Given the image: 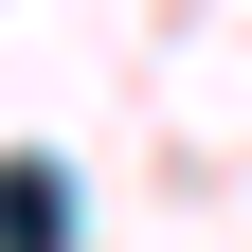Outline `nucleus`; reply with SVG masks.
<instances>
[{"label":"nucleus","mask_w":252,"mask_h":252,"mask_svg":"<svg viewBox=\"0 0 252 252\" xmlns=\"http://www.w3.org/2000/svg\"><path fill=\"white\" fill-rule=\"evenodd\" d=\"M0 252H72V180L54 162H0Z\"/></svg>","instance_id":"f257e3e1"}]
</instances>
